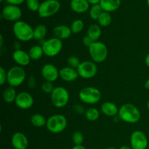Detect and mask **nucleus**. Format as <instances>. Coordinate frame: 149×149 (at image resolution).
<instances>
[{"instance_id":"obj_24","label":"nucleus","mask_w":149,"mask_h":149,"mask_svg":"<svg viewBox=\"0 0 149 149\" xmlns=\"http://www.w3.org/2000/svg\"><path fill=\"white\" fill-rule=\"evenodd\" d=\"M47 33V29L45 25H38L33 29V39L40 42L45 40Z\"/></svg>"},{"instance_id":"obj_39","label":"nucleus","mask_w":149,"mask_h":149,"mask_svg":"<svg viewBox=\"0 0 149 149\" xmlns=\"http://www.w3.org/2000/svg\"><path fill=\"white\" fill-rule=\"evenodd\" d=\"M9 4H12V5H16L18 6L26 1V0H5Z\"/></svg>"},{"instance_id":"obj_15","label":"nucleus","mask_w":149,"mask_h":149,"mask_svg":"<svg viewBox=\"0 0 149 149\" xmlns=\"http://www.w3.org/2000/svg\"><path fill=\"white\" fill-rule=\"evenodd\" d=\"M11 144L14 149H26L29 146V140L23 132H17L12 136Z\"/></svg>"},{"instance_id":"obj_50","label":"nucleus","mask_w":149,"mask_h":149,"mask_svg":"<svg viewBox=\"0 0 149 149\" xmlns=\"http://www.w3.org/2000/svg\"><path fill=\"white\" fill-rule=\"evenodd\" d=\"M92 149H95V148H92Z\"/></svg>"},{"instance_id":"obj_38","label":"nucleus","mask_w":149,"mask_h":149,"mask_svg":"<svg viewBox=\"0 0 149 149\" xmlns=\"http://www.w3.org/2000/svg\"><path fill=\"white\" fill-rule=\"evenodd\" d=\"M74 110L77 113H85L86 111V110H84L83 106H80V105H76V106H74Z\"/></svg>"},{"instance_id":"obj_40","label":"nucleus","mask_w":149,"mask_h":149,"mask_svg":"<svg viewBox=\"0 0 149 149\" xmlns=\"http://www.w3.org/2000/svg\"><path fill=\"white\" fill-rule=\"evenodd\" d=\"M87 1H88L90 4H93V5H94V4H100V0H87Z\"/></svg>"},{"instance_id":"obj_9","label":"nucleus","mask_w":149,"mask_h":149,"mask_svg":"<svg viewBox=\"0 0 149 149\" xmlns=\"http://www.w3.org/2000/svg\"><path fill=\"white\" fill-rule=\"evenodd\" d=\"M43 49L44 54L47 57H55L61 52L63 49V42L58 38L52 37L45 40L41 45Z\"/></svg>"},{"instance_id":"obj_11","label":"nucleus","mask_w":149,"mask_h":149,"mask_svg":"<svg viewBox=\"0 0 149 149\" xmlns=\"http://www.w3.org/2000/svg\"><path fill=\"white\" fill-rule=\"evenodd\" d=\"M148 145L147 136L143 132L135 130L130 136V146L132 149H146Z\"/></svg>"},{"instance_id":"obj_43","label":"nucleus","mask_w":149,"mask_h":149,"mask_svg":"<svg viewBox=\"0 0 149 149\" xmlns=\"http://www.w3.org/2000/svg\"><path fill=\"white\" fill-rule=\"evenodd\" d=\"M119 149H132V147H131V146L125 145V146H121Z\"/></svg>"},{"instance_id":"obj_16","label":"nucleus","mask_w":149,"mask_h":149,"mask_svg":"<svg viewBox=\"0 0 149 149\" xmlns=\"http://www.w3.org/2000/svg\"><path fill=\"white\" fill-rule=\"evenodd\" d=\"M13 59L17 64V65L21 67L29 65L31 61L29 55V52L20 49H15L13 52Z\"/></svg>"},{"instance_id":"obj_14","label":"nucleus","mask_w":149,"mask_h":149,"mask_svg":"<svg viewBox=\"0 0 149 149\" xmlns=\"http://www.w3.org/2000/svg\"><path fill=\"white\" fill-rule=\"evenodd\" d=\"M41 74L45 81L53 83L60 77L59 71L55 65L52 63H47L42 66Z\"/></svg>"},{"instance_id":"obj_44","label":"nucleus","mask_w":149,"mask_h":149,"mask_svg":"<svg viewBox=\"0 0 149 149\" xmlns=\"http://www.w3.org/2000/svg\"><path fill=\"white\" fill-rule=\"evenodd\" d=\"M3 42H4V39H3V36L2 34L0 35V47L3 46Z\"/></svg>"},{"instance_id":"obj_45","label":"nucleus","mask_w":149,"mask_h":149,"mask_svg":"<svg viewBox=\"0 0 149 149\" xmlns=\"http://www.w3.org/2000/svg\"><path fill=\"white\" fill-rule=\"evenodd\" d=\"M145 88L149 90V79H148V80L146 81V82L145 83Z\"/></svg>"},{"instance_id":"obj_33","label":"nucleus","mask_w":149,"mask_h":149,"mask_svg":"<svg viewBox=\"0 0 149 149\" xmlns=\"http://www.w3.org/2000/svg\"><path fill=\"white\" fill-rule=\"evenodd\" d=\"M72 141L75 145H82L84 142V135L79 131H76L72 135Z\"/></svg>"},{"instance_id":"obj_37","label":"nucleus","mask_w":149,"mask_h":149,"mask_svg":"<svg viewBox=\"0 0 149 149\" xmlns=\"http://www.w3.org/2000/svg\"><path fill=\"white\" fill-rule=\"evenodd\" d=\"M28 86L30 89H33L36 87V79H35L34 77L31 76L28 80Z\"/></svg>"},{"instance_id":"obj_29","label":"nucleus","mask_w":149,"mask_h":149,"mask_svg":"<svg viewBox=\"0 0 149 149\" xmlns=\"http://www.w3.org/2000/svg\"><path fill=\"white\" fill-rule=\"evenodd\" d=\"M103 12V9H102L101 6L100 5V4H94L91 7V8L90 9V17L92 20H98L99 17H100V15L102 14V13Z\"/></svg>"},{"instance_id":"obj_8","label":"nucleus","mask_w":149,"mask_h":149,"mask_svg":"<svg viewBox=\"0 0 149 149\" xmlns=\"http://www.w3.org/2000/svg\"><path fill=\"white\" fill-rule=\"evenodd\" d=\"M61 9L58 0H45L41 3L38 15L41 18H47L56 14Z\"/></svg>"},{"instance_id":"obj_4","label":"nucleus","mask_w":149,"mask_h":149,"mask_svg":"<svg viewBox=\"0 0 149 149\" xmlns=\"http://www.w3.org/2000/svg\"><path fill=\"white\" fill-rule=\"evenodd\" d=\"M88 49L90 58L95 63H101L107 58L108 48L103 42L99 41L94 42Z\"/></svg>"},{"instance_id":"obj_42","label":"nucleus","mask_w":149,"mask_h":149,"mask_svg":"<svg viewBox=\"0 0 149 149\" xmlns=\"http://www.w3.org/2000/svg\"><path fill=\"white\" fill-rule=\"evenodd\" d=\"M145 63H146V65L149 68V53L146 55V57Z\"/></svg>"},{"instance_id":"obj_3","label":"nucleus","mask_w":149,"mask_h":149,"mask_svg":"<svg viewBox=\"0 0 149 149\" xmlns=\"http://www.w3.org/2000/svg\"><path fill=\"white\" fill-rule=\"evenodd\" d=\"M67 125L66 117L63 114L57 113L52 115L47 119L46 127L52 133L58 134L65 130Z\"/></svg>"},{"instance_id":"obj_17","label":"nucleus","mask_w":149,"mask_h":149,"mask_svg":"<svg viewBox=\"0 0 149 149\" xmlns=\"http://www.w3.org/2000/svg\"><path fill=\"white\" fill-rule=\"evenodd\" d=\"M59 75L61 79L66 82H73L78 79L79 76L77 70L69 66L64 67L59 70Z\"/></svg>"},{"instance_id":"obj_48","label":"nucleus","mask_w":149,"mask_h":149,"mask_svg":"<svg viewBox=\"0 0 149 149\" xmlns=\"http://www.w3.org/2000/svg\"><path fill=\"white\" fill-rule=\"evenodd\" d=\"M147 4H148V6L149 7V0H147Z\"/></svg>"},{"instance_id":"obj_10","label":"nucleus","mask_w":149,"mask_h":149,"mask_svg":"<svg viewBox=\"0 0 149 149\" xmlns=\"http://www.w3.org/2000/svg\"><path fill=\"white\" fill-rule=\"evenodd\" d=\"M77 70L80 77L89 79L95 77L97 72V67L95 63L93 61H84L81 62Z\"/></svg>"},{"instance_id":"obj_20","label":"nucleus","mask_w":149,"mask_h":149,"mask_svg":"<svg viewBox=\"0 0 149 149\" xmlns=\"http://www.w3.org/2000/svg\"><path fill=\"white\" fill-rule=\"evenodd\" d=\"M70 7L74 13H84L90 8V3L87 0H71Z\"/></svg>"},{"instance_id":"obj_22","label":"nucleus","mask_w":149,"mask_h":149,"mask_svg":"<svg viewBox=\"0 0 149 149\" xmlns=\"http://www.w3.org/2000/svg\"><path fill=\"white\" fill-rule=\"evenodd\" d=\"M87 36H88L93 42H97L102 34L100 26L97 24H92L87 29Z\"/></svg>"},{"instance_id":"obj_31","label":"nucleus","mask_w":149,"mask_h":149,"mask_svg":"<svg viewBox=\"0 0 149 149\" xmlns=\"http://www.w3.org/2000/svg\"><path fill=\"white\" fill-rule=\"evenodd\" d=\"M26 7L31 12L39 11V7H40V2L39 0H26Z\"/></svg>"},{"instance_id":"obj_25","label":"nucleus","mask_w":149,"mask_h":149,"mask_svg":"<svg viewBox=\"0 0 149 149\" xmlns=\"http://www.w3.org/2000/svg\"><path fill=\"white\" fill-rule=\"evenodd\" d=\"M16 90L14 87H8L3 92V100L7 103H11L15 101L16 97H17Z\"/></svg>"},{"instance_id":"obj_41","label":"nucleus","mask_w":149,"mask_h":149,"mask_svg":"<svg viewBox=\"0 0 149 149\" xmlns=\"http://www.w3.org/2000/svg\"><path fill=\"white\" fill-rule=\"evenodd\" d=\"M71 149H86V148L82 145H75Z\"/></svg>"},{"instance_id":"obj_35","label":"nucleus","mask_w":149,"mask_h":149,"mask_svg":"<svg viewBox=\"0 0 149 149\" xmlns=\"http://www.w3.org/2000/svg\"><path fill=\"white\" fill-rule=\"evenodd\" d=\"M7 80V71L3 68L2 66L0 67V84L4 85Z\"/></svg>"},{"instance_id":"obj_52","label":"nucleus","mask_w":149,"mask_h":149,"mask_svg":"<svg viewBox=\"0 0 149 149\" xmlns=\"http://www.w3.org/2000/svg\"><path fill=\"white\" fill-rule=\"evenodd\" d=\"M13 149H14V148H13Z\"/></svg>"},{"instance_id":"obj_19","label":"nucleus","mask_w":149,"mask_h":149,"mask_svg":"<svg viewBox=\"0 0 149 149\" xmlns=\"http://www.w3.org/2000/svg\"><path fill=\"white\" fill-rule=\"evenodd\" d=\"M100 110H101L102 113L106 115V116L113 117V116H116L119 113V109L114 103L107 101L102 104L101 107H100Z\"/></svg>"},{"instance_id":"obj_30","label":"nucleus","mask_w":149,"mask_h":149,"mask_svg":"<svg viewBox=\"0 0 149 149\" xmlns=\"http://www.w3.org/2000/svg\"><path fill=\"white\" fill-rule=\"evenodd\" d=\"M84 26V22L81 20H80V19H77V20H74V21L72 22V23H71L70 27H71L72 33L77 34V33H80V32L83 30Z\"/></svg>"},{"instance_id":"obj_34","label":"nucleus","mask_w":149,"mask_h":149,"mask_svg":"<svg viewBox=\"0 0 149 149\" xmlns=\"http://www.w3.org/2000/svg\"><path fill=\"white\" fill-rule=\"evenodd\" d=\"M41 88H42V90L46 94H50L52 93V91L55 89V87L53 85V83L50 82V81H45L42 84V86H41Z\"/></svg>"},{"instance_id":"obj_13","label":"nucleus","mask_w":149,"mask_h":149,"mask_svg":"<svg viewBox=\"0 0 149 149\" xmlns=\"http://www.w3.org/2000/svg\"><path fill=\"white\" fill-rule=\"evenodd\" d=\"M33 103H34L33 97L30 93L27 92H20L17 93L15 101L16 106L23 110H26L31 108Z\"/></svg>"},{"instance_id":"obj_18","label":"nucleus","mask_w":149,"mask_h":149,"mask_svg":"<svg viewBox=\"0 0 149 149\" xmlns=\"http://www.w3.org/2000/svg\"><path fill=\"white\" fill-rule=\"evenodd\" d=\"M52 33L54 37L58 38L61 40L68 39L72 34L71 27L66 26V25H59L55 26L52 31Z\"/></svg>"},{"instance_id":"obj_51","label":"nucleus","mask_w":149,"mask_h":149,"mask_svg":"<svg viewBox=\"0 0 149 149\" xmlns=\"http://www.w3.org/2000/svg\"></svg>"},{"instance_id":"obj_28","label":"nucleus","mask_w":149,"mask_h":149,"mask_svg":"<svg viewBox=\"0 0 149 149\" xmlns=\"http://www.w3.org/2000/svg\"><path fill=\"white\" fill-rule=\"evenodd\" d=\"M111 21L112 18L110 13L104 11L102 13V14L99 17L98 20H97L99 26H103V27H107V26H109L111 23Z\"/></svg>"},{"instance_id":"obj_36","label":"nucleus","mask_w":149,"mask_h":149,"mask_svg":"<svg viewBox=\"0 0 149 149\" xmlns=\"http://www.w3.org/2000/svg\"><path fill=\"white\" fill-rule=\"evenodd\" d=\"M93 42H93V41L92 40V39H90L88 36H85L83 37L82 43H83V45H84L85 47H88V48L90 47V45H91Z\"/></svg>"},{"instance_id":"obj_46","label":"nucleus","mask_w":149,"mask_h":149,"mask_svg":"<svg viewBox=\"0 0 149 149\" xmlns=\"http://www.w3.org/2000/svg\"><path fill=\"white\" fill-rule=\"evenodd\" d=\"M106 149H116V148H113V147H109V148H107Z\"/></svg>"},{"instance_id":"obj_6","label":"nucleus","mask_w":149,"mask_h":149,"mask_svg":"<svg viewBox=\"0 0 149 149\" xmlns=\"http://www.w3.org/2000/svg\"><path fill=\"white\" fill-rule=\"evenodd\" d=\"M26 77V73L24 68L19 65H15L7 71V82L10 87H18L23 84Z\"/></svg>"},{"instance_id":"obj_27","label":"nucleus","mask_w":149,"mask_h":149,"mask_svg":"<svg viewBox=\"0 0 149 149\" xmlns=\"http://www.w3.org/2000/svg\"><path fill=\"white\" fill-rule=\"evenodd\" d=\"M84 116L86 119L90 122H95L100 117V112L98 109L96 108L91 107L86 110Z\"/></svg>"},{"instance_id":"obj_12","label":"nucleus","mask_w":149,"mask_h":149,"mask_svg":"<svg viewBox=\"0 0 149 149\" xmlns=\"http://www.w3.org/2000/svg\"><path fill=\"white\" fill-rule=\"evenodd\" d=\"M1 16L8 21L17 22L20 20L22 16V10L18 6L8 4L3 8Z\"/></svg>"},{"instance_id":"obj_1","label":"nucleus","mask_w":149,"mask_h":149,"mask_svg":"<svg viewBox=\"0 0 149 149\" xmlns=\"http://www.w3.org/2000/svg\"><path fill=\"white\" fill-rule=\"evenodd\" d=\"M119 119L123 122L129 124H135L141 119V112L139 109L131 103L122 105L118 113Z\"/></svg>"},{"instance_id":"obj_23","label":"nucleus","mask_w":149,"mask_h":149,"mask_svg":"<svg viewBox=\"0 0 149 149\" xmlns=\"http://www.w3.org/2000/svg\"><path fill=\"white\" fill-rule=\"evenodd\" d=\"M28 52H29L31 60H32V61H38V60L41 59L42 58L43 55H45L42 47L40 46V45L32 46L29 49Z\"/></svg>"},{"instance_id":"obj_49","label":"nucleus","mask_w":149,"mask_h":149,"mask_svg":"<svg viewBox=\"0 0 149 149\" xmlns=\"http://www.w3.org/2000/svg\"><path fill=\"white\" fill-rule=\"evenodd\" d=\"M3 1H4V0H0V1H1V2H2Z\"/></svg>"},{"instance_id":"obj_21","label":"nucleus","mask_w":149,"mask_h":149,"mask_svg":"<svg viewBox=\"0 0 149 149\" xmlns=\"http://www.w3.org/2000/svg\"><path fill=\"white\" fill-rule=\"evenodd\" d=\"M100 5L104 12L112 13L119 8L121 0H100Z\"/></svg>"},{"instance_id":"obj_32","label":"nucleus","mask_w":149,"mask_h":149,"mask_svg":"<svg viewBox=\"0 0 149 149\" xmlns=\"http://www.w3.org/2000/svg\"><path fill=\"white\" fill-rule=\"evenodd\" d=\"M67 63H68V66L77 69L81 63V61L78 57L75 56V55H71V56L68 57V60H67Z\"/></svg>"},{"instance_id":"obj_26","label":"nucleus","mask_w":149,"mask_h":149,"mask_svg":"<svg viewBox=\"0 0 149 149\" xmlns=\"http://www.w3.org/2000/svg\"><path fill=\"white\" fill-rule=\"evenodd\" d=\"M30 121L31 125L35 127H42L43 126H46L47 119L41 113H35L32 115Z\"/></svg>"},{"instance_id":"obj_47","label":"nucleus","mask_w":149,"mask_h":149,"mask_svg":"<svg viewBox=\"0 0 149 149\" xmlns=\"http://www.w3.org/2000/svg\"><path fill=\"white\" fill-rule=\"evenodd\" d=\"M147 107H148V109L149 110V100L148 101V103H147Z\"/></svg>"},{"instance_id":"obj_5","label":"nucleus","mask_w":149,"mask_h":149,"mask_svg":"<svg viewBox=\"0 0 149 149\" xmlns=\"http://www.w3.org/2000/svg\"><path fill=\"white\" fill-rule=\"evenodd\" d=\"M101 93L97 88L94 87H83L79 93V98L82 103L86 104H95L101 99Z\"/></svg>"},{"instance_id":"obj_7","label":"nucleus","mask_w":149,"mask_h":149,"mask_svg":"<svg viewBox=\"0 0 149 149\" xmlns=\"http://www.w3.org/2000/svg\"><path fill=\"white\" fill-rule=\"evenodd\" d=\"M50 96L52 105L58 109L65 107L69 102V93L62 86L55 87Z\"/></svg>"},{"instance_id":"obj_2","label":"nucleus","mask_w":149,"mask_h":149,"mask_svg":"<svg viewBox=\"0 0 149 149\" xmlns=\"http://www.w3.org/2000/svg\"><path fill=\"white\" fill-rule=\"evenodd\" d=\"M13 31L17 40L20 42H29L33 39V29L29 23L23 20L15 22Z\"/></svg>"}]
</instances>
